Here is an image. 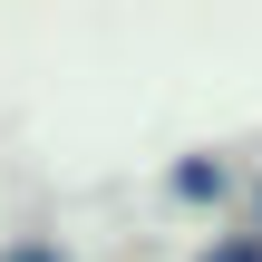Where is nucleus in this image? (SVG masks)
<instances>
[{
  "label": "nucleus",
  "instance_id": "nucleus-1",
  "mask_svg": "<svg viewBox=\"0 0 262 262\" xmlns=\"http://www.w3.org/2000/svg\"><path fill=\"white\" fill-rule=\"evenodd\" d=\"M204 262H262V243H214Z\"/></svg>",
  "mask_w": 262,
  "mask_h": 262
},
{
  "label": "nucleus",
  "instance_id": "nucleus-2",
  "mask_svg": "<svg viewBox=\"0 0 262 262\" xmlns=\"http://www.w3.org/2000/svg\"><path fill=\"white\" fill-rule=\"evenodd\" d=\"M10 262H58V253H10Z\"/></svg>",
  "mask_w": 262,
  "mask_h": 262
}]
</instances>
